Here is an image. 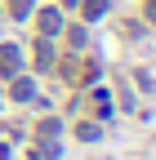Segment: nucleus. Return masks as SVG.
Returning <instances> with one entry per match:
<instances>
[{"label": "nucleus", "mask_w": 156, "mask_h": 160, "mask_svg": "<svg viewBox=\"0 0 156 160\" xmlns=\"http://www.w3.org/2000/svg\"><path fill=\"white\" fill-rule=\"evenodd\" d=\"M36 27H40V36H58V31H63V13H58V9H40V13H36Z\"/></svg>", "instance_id": "1"}, {"label": "nucleus", "mask_w": 156, "mask_h": 160, "mask_svg": "<svg viewBox=\"0 0 156 160\" xmlns=\"http://www.w3.org/2000/svg\"><path fill=\"white\" fill-rule=\"evenodd\" d=\"M9 98H13V102H31V98H36V80H31V76H13Z\"/></svg>", "instance_id": "2"}, {"label": "nucleus", "mask_w": 156, "mask_h": 160, "mask_svg": "<svg viewBox=\"0 0 156 160\" xmlns=\"http://www.w3.org/2000/svg\"><path fill=\"white\" fill-rule=\"evenodd\" d=\"M18 67H23V53L13 45H0V76H18Z\"/></svg>", "instance_id": "3"}, {"label": "nucleus", "mask_w": 156, "mask_h": 160, "mask_svg": "<svg viewBox=\"0 0 156 160\" xmlns=\"http://www.w3.org/2000/svg\"><path fill=\"white\" fill-rule=\"evenodd\" d=\"M36 67H40V71H49V67H54V40H49V36L36 40Z\"/></svg>", "instance_id": "4"}, {"label": "nucleus", "mask_w": 156, "mask_h": 160, "mask_svg": "<svg viewBox=\"0 0 156 160\" xmlns=\"http://www.w3.org/2000/svg\"><path fill=\"white\" fill-rule=\"evenodd\" d=\"M107 9H112V0H81V13L89 18V22H98V18H107Z\"/></svg>", "instance_id": "5"}, {"label": "nucleus", "mask_w": 156, "mask_h": 160, "mask_svg": "<svg viewBox=\"0 0 156 160\" xmlns=\"http://www.w3.org/2000/svg\"><path fill=\"white\" fill-rule=\"evenodd\" d=\"M98 125H76V138H81V142H98Z\"/></svg>", "instance_id": "6"}, {"label": "nucleus", "mask_w": 156, "mask_h": 160, "mask_svg": "<svg viewBox=\"0 0 156 160\" xmlns=\"http://www.w3.org/2000/svg\"><path fill=\"white\" fill-rule=\"evenodd\" d=\"M36 0H9V18H27Z\"/></svg>", "instance_id": "7"}, {"label": "nucleus", "mask_w": 156, "mask_h": 160, "mask_svg": "<svg viewBox=\"0 0 156 160\" xmlns=\"http://www.w3.org/2000/svg\"><path fill=\"white\" fill-rule=\"evenodd\" d=\"M67 40H71V49H85V45H89V36H85V27H71V31H67Z\"/></svg>", "instance_id": "8"}, {"label": "nucleus", "mask_w": 156, "mask_h": 160, "mask_svg": "<svg viewBox=\"0 0 156 160\" xmlns=\"http://www.w3.org/2000/svg\"><path fill=\"white\" fill-rule=\"evenodd\" d=\"M143 9H147V22L156 27V0H147V5H143Z\"/></svg>", "instance_id": "9"}, {"label": "nucleus", "mask_w": 156, "mask_h": 160, "mask_svg": "<svg viewBox=\"0 0 156 160\" xmlns=\"http://www.w3.org/2000/svg\"><path fill=\"white\" fill-rule=\"evenodd\" d=\"M0 160H9V147H0Z\"/></svg>", "instance_id": "10"}, {"label": "nucleus", "mask_w": 156, "mask_h": 160, "mask_svg": "<svg viewBox=\"0 0 156 160\" xmlns=\"http://www.w3.org/2000/svg\"><path fill=\"white\" fill-rule=\"evenodd\" d=\"M63 5H81V0H63Z\"/></svg>", "instance_id": "11"}]
</instances>
